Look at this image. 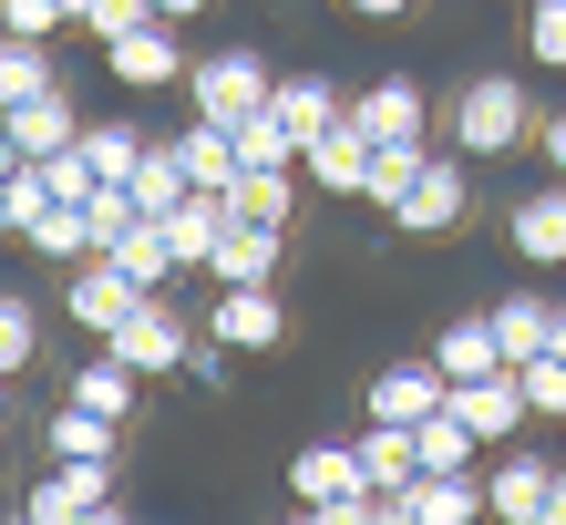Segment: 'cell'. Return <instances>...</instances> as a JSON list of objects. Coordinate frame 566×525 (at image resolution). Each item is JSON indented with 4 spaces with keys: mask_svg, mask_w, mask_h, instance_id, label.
Wrapping results in <instances>:
<instances>
[{
    "mask_svg": "<svg viewBox=\"0 0 566 525\" xmlns=\"http://www.w3.org/2000/svg\"><path fill=\"white\" fill-rule=\"evenodd\" d=\"M279 238H289V227H248V217H227V238H217V258H207V279H217V288L279 279Z\"/></svg>",
    "mask_w": 566,
    "mask_h": 525,
    "instance_id": "ac0fdd59",
    "label": "cell"
},
{
    "mask_svg": "<svg viewBox=\"0 0 566 525\" xmlns=\"http://www.w3.org/2000/svg\"><path fill=\"white\" fill-rule=\"evenodd\" d=\"M494 319V340H505V360H536L546 350V330H556V300H536V288H515L505 309H484Z\"/></svg>",
    "mask_w": 566,
    "mask_h": 525,
    "instance_id": "4316f807",
    "label": "cell"
},
{
    "mask_svg": "<svg viewBox=\"0 0 566 525\" xmlns=\"http://www.w3.org/2000/svg\"><path fill=\"white\" fill-rule=\"evenodd\" d=\"M546 155H556V176H566V114H556V124H546Z\"/></svg>",
    "mask_w": 566,
    "mask_h": 525,
    "instance_id": "74e56055",
    "label": "cell"
},
{
    "mask_svg": "<svg viewBox=\"0 0 566 525\" xmlns=\"http://www.w3.org/2000/svg\"><path fill=\"white\" fill-rule=\"evenodd\" d=\"M443 371L432 360H391V371H371V391H360V412L371 422H422V412H443Z\"/></svg>",
    "mask_w": 566,
    "mask_h": 525,
    "instance_id": "8fae6325",
    "label": "cell"
},
{
    "mask_svg": "<svg viewBox=\"0 0 566 525\" xmlns=\"http://www.w3.org/2000/svg\"><path fill=\"white\" fill-rule=\"evenodd\" d=\"M422 83L412 73H381L371 93H360V104H350V124H360V135H371V145H422Z\"/></svg>",
    "mask_w": 566,
    "mask_h": 525,
    "instance_id": "7c38bea8",
    "label": "cell"
},
{
    "mask_svg": "<svg viewBox=\"0 0 566 525\" xmlns=\"http://www.w3.org/2000/svg\"><path fill=\"white\" fill-rule=\"evenodd\" d=\"M0 135H11V155H62L83 135V114H73L62 83H42V93H21V104H0Z\"/></svg>",
    "mask_w": 566,
    "mask_h": 525,
    "instance_id": "9c48e42d",
    "label": "cell"
},
{
    "mask_svg": "<svg viewBox=\"0 0 566 525\" xmlns=\"http://www.w3.org/2000/svg\"><path fill=\"white\" fill-rule=\"evenodd\" d=\"M83 515H114V484L93 453H52V474L31 484V525H83Z\"/></svg>",
    "mask_w": 566,
    "mask_h": 525,
    "instance_id": "277c9868",
    "label": "cell"
},
{
    "mask_svg": "<svg viewBox=\"0 0 566 525\" xmlns=\"http://www.w3.org/2000/svg\"><path fill=\"white\" fill-rule=\"evenodd\" d=\"M289 495L298 505H340V495H371V484H360V453L350 443H298L289 453Z\"/></svg>",
    "mask_w": 566,
    "mask_h": 525,
    "instance_id": "5bb4252c",
    "label": "cell"
},
{
    "mask_svg": "<svg viewBox=\"0 0 566 525\" xmlns=\"http://www.w3.org/2000/svg\"><path fill=\"white\" fill-rule=\"evenodd\" d=\"M432 371L474 381V371H515V360H505V340H494V319H453V330L432 340Z\"/></svg>",
    "mask_w": 566,
    "mask_h": 525,
    "instance_id": "603a6c76",
    "label": "cell"
},
{
    "mask_svg": "<svg viewBox=\"0 0 566 525\" xmlns=\"http://www.w3.org/2000/svg\"><path fill=\"white\" fill-rule=\"evenodd\" d=\"M83 155H93V176H135L145 166V135H135V124H83Z\"/></svg>",
    "mask_w": 566,
    "mask_h": 525,
    "instance_id": "4dcf8cb0",
    "label": "cell"
},
{
    "mask_svg": "<svg viewBox=\"0 0 566 525\" xmlns=\"http://www.w3.org/2000/svg\"><path fill=\"white\" fill-rule=\"evenodd\" d=\"M135 360H124L114 340H93V360H83V371H73V402H93V412H114V422H135Z\"/></svg>",
    "mask_w": 566,
    "mask_h": 525,
    "instance_id": "7402d4cb",
    "label": "cell"
},
{
    "mask_svg": "<svg viewBox=\"0 0 566 525\" xmlns=\"http://www.w3.org/2000/svg\"><path fill=\"white\" fill-rule=\"evenodd\" d=\"M391 515L402 525H463V515H484V474L463 464V474H412L402 495H391Z\"/></svg>",
    "mask_w": 566,
    "mask_h": 525,
    "instance_id": "4fadbf2b",
    "label": "cell"
},
{
    "mask_svg": "<svg viewBox=\"0 0 566 525\" xmlns=\"http://www.w3.org/2000/svg\"><path fill=\"white\" fill-rule=\"evenodd\" d=\"M104 258H114V269L135 279V288H165V279H176V238H165V217H135Z\"/></svg>",
    "mask_w": 566,
    "mask_h": 525,
    "instance_id": "cb8c5ba5",
    "label": "cell"
},
{
    "mask_svg": "<svg viewBox=\"0 0 566 525\" xmlns=\"http://www.w3.org/2000/svg\"><path fill=\"white\" fill-rule=\"evenodd\" d=\"M0 31H21V42H52V31H73V21H62V0H0Z\"/></svg>",
    "mask_w": 566,
    "mask_h": 525,
    "instance_id": "836d02e7",
    "label": "cell"
},
{
    "mask_svg": "<svg viewBox=\"0 0 566 525\" xmlns=\"http://www.w3.org/2000/svg\"><path fill=\"white\" fill-rule=\"evenodd\" d=\"M104 62H114V83H124V93H165V83L186 73L176 21H135V31H114V42H104Z\"/></svg>",
    "mask_w": 566,
    "mask_h": 525,
    "instance_id": "ba28073f",
    "label": "cell"
},
{
    "mask_svg": "<svg viewBox=\"0 0 566 525\" xmlns=\"http://www.w3.org/2000/svg\"><path fill=\"white\" fill-rule=\"evenodd\" d=\"M31 340H42V319H31L21 300H0V360H11V371L31 360Z\"/></svg>",
    "mask_w": 566,
    "mask_h": 525,
    "instance_id": "e575fe53",
    "label": "cell"
},
{
    "mask_svg": "<svg viewBox=\"0 0 566 525\" xmlns=\"http://www.w3.org/2000/svg\"><path fill=\"white\" fill-rule=\"evenodd\" d=\"M505 238H515V258H536V269H556V258H566V176H556V186H536V196H515Z\"/></svg>",
    "mask_w": 566,
    "mask_h": 525,
    "instance_id": "e0dca14e",
    "label": "cell"
},
{
    "mask_svg": "<svg viewBox=\"0 0 566 525\" xmlns=\"http://www.w3.org/2000/svg\"><path fill=\"white\" fill-rule=\"evenodd\" d=\"M463 196H474V186H463V155H422L412 186L391 196L381 217L402 227V238H443V227H463Z\"/></svg>",
    "mask_w": 566,
    "mask_h": 525,
    "instance_id": "3957f363",
    "label": "cell"
},
{
    "mask_svg": "<svg viewBox=\"0 0 566 525\" xmlns=\"http://www.w3.org/2000/svg\"><path fill=\"white\" fill-rule=\"evenodd\" d=\"M135 300H145V288L124 279V269H114L104 248H93V258H73V279H62V309H73V319H83L93 340H114V330H124V309H135Z\"/></svg>",
    "mask_w": 566,
    "mask_h": 525,
    "instance_id": "8992f818",
    "label": "cell"
},
{
    "mask_svg": "<svg viewBox=\"0 0 566 525\" xmlns=\"http://www.w3.org/2000/svg\"><path fill=\"white\" fill-rule=\"evenodd\" d=\"M269 114L289 124V135H298V145H310V135H319V124H340L350 104H340V93H329V73H279V83H269Z\"/></svg>",
    "mask_w": 566,
    "mask_h": 525,
    "instance_id": "44dd1931",
    "label": "cell"
},
{
    "mask_svg": "<svg viewBox=\"0 0 566 525\" xmlns=\"http://www.w3.org/2000/svg\"><path fill=\"white\" fill-rule=\"evenodd\" d=\"M546 484H556V474L536 464V453H515V443H505V464L484 474V515H505V525H546Z\"/></svg>",
    "mask_w": 566,
    "mask_h": 525,
    "instance_id": "2e32d148",
    "label": "cell"
},
{
    "mask_svg": "<svg viewBox=\"0 0 566 525\" xmlns=\"http://www.w3.org/2000/svg\"><path fill=\"white\" fill-rule=\"evenodd\" d=\"M155 11H165V21H196V11H207V0H155Z\"/></svg>",
    "mask_w": 566,
    "mask_h": 525,
    "instance_id": "f35d334b",
    "label": "cell"
},
{
    "mask_svg": "<svg viewBox=\"0 0 566 525\" xmlns=\"http://www.w3.org/2000/svg\"><path fill=\"white\" fill-rule=\"evenodd\" d=\"M515 381H525V412H536V422H566V350L515 360Z\"/></svg>",
    "mask_w": 566,
    "mask_h": 525,
    "instance_id": "f1b7e54d",
    "label": "cell"
},
{
    "mask_svg": "<svg viewBox=\"0 0 566 525\" xmlns=\"http://www.w3.org/2000/svg\"><path fill=\"white\" fill-rule=\"evenodd\" d=\"M525 52L546 73H566V0H525Z\"/></svg>",
    "mask_w": 566,
    "mask_h": 525,
    "instance_id": "d6a6232c",
    "label": "cell"
},
{
    "mask_svg": "<svg viewBox=\"0 0 566 525\" xmlns=\"http://www.w3.org/2000/svg\"><path fill=\"white\" fill-rule=\"evenodd\" d=\"M124 186H135V207H145V217H176V196H186L196 176H186V155H176V145H145V166L124 176Z\"/></svg>",
    "mask_w": 566,
    "mask_h": 525,
    "instance_id": "83f0119b",
    "label": "cell"
},
{
    "mask_svg": "<svg viewBox=\"0 0 566 525\" xmlns=\"http://www.w3.org/2000/svg\"><path fill=\"white\" fill-rule=\"evenodd\" d=\"M238 166H298V135H289L279 114H248L238 124Z\"/></svg>",
    "mask_w": 566,
    "mask_h": 525,
    "instance_id": "1f68e13d",
    "label": "cell"
},
{
    "mask_svg": "<svg viewBox=\"0 0 566 525\" xmlns=\"http://www.w3.org/2000/svg\"><path fill=\"white\" fill-rule=\"evenodd\" d=\"M443 402H453V422H463L474 443H515L525 422H536V412H525V381H515V371H474V381H453Z\"/></svg>",
    "mask_w": 566,
    "mask_h": 525,
    "instance_id": "5b68a950",
    "label": "cell"
},
{
    "mask_svg": "<svg viewBox=\"0 0 566 525\" xmlns=\"http://www.w3.org/2000/svg\"><path fill=\"white\" fill-rule=\"evenodd\" d=\"M546 350H566V300H556V330H546Z\"/></svg>",
    "mask_w": 566,
    "mask_h": 525,
    "instance_id": "ab89813d",
    "label": "cell"
},
{
    "mask_svg": "<svg viewBox=\"0 0 566 525\" xmlns=\"http://www.w3.org/2000/svg\"><path fill=\"white\" fill-rule=\"evenodd\" d=\"M298 176H310L319 196H360V186H371V135H360L350 114H340V124H319V135L298 145Z\"/></svg>",
    "mask_w": 566,
    "mask_h": 525,
    "instance_id": "52a82bcc",
    "label": "cell"
},
{
    "mask_svg": "<svg viewBox=\"0 0 566 525\" xmlns=\"http://www.w3.org/2000/svg\"><path fill=\"white\" fill-rule=\"evenodd\" d=\"M114 350L135 360V371H176V360H186V319H176V300H165V288H145V300L124 309Z\"/></svg>",
    "mask_w": 566,
    "mask_h": 525,
    "instance_id": "30bf717a",
    "label": "cell"
},
{
    "mask_svg": "<svg viewBox=\"0 0 566 525\" xmlns=\"http://www.w3.org/2000/svg\"><path fill=\"white\" fill-rule=\"evenodd\" d=\"M350 453H360V484H371L381 505H391V495H402V484L422 474V453H412V422H371V433H360Z\"/></svg>",
    "mask_w": 566,
    "mask_h": 525,
    "instance_id": "d6986e66",
    "label": "cell"
},
{
    "mask_svg": "<svg viewBox=\"0 0 566 525\" xmlns=\"http://www.w3.org/2000/svg\"><path fill=\"white\" fill-rule=\"evenodd\" d=\"M217 340L227 350H279L289 340V309L269 300V279H248V288H227V300H217Z\"/></svg>",
    "mask_w": 566,
    "mask_h": 525,
    "instance_id": "9a60e30c",
    "label": "cell"
},
{
    "mask_svg": "<svg viewBox=\"0 0 566 525\" xmlns=\"http://www.w3.org/2000/svg\"><path fill=\"white\" fill-rule=\"evenodd\" d=\"M0 238H21V207H11V176H0Z\"/></svg>",
    "mask_w": 566,
    "mask_h": 525,
    "instance_id": "8d00e7d4",
    "label": "cell"
},
{
    "mask_svg": "<svg viewBox=\"0 0 566 525\" xmlns=\"http://www.w3.org/2000/svg\"><path fill=\"white\" fill-rule=\"evenodd\" d=\"M176 155H186V176H196V186H238V124L196 114L186 135H176Z\"/></svg>",
    "mask_w": 566,
    "mask_h": 525,
    "instance_id": "484cf974",
    "label": "cell"
},
{
    "mask_svg": "<svg viewBox=\"0 0 566 525\" xmlns=\"http://www.w3.org/2000/svg\"><path fill=\"white\" fill-rule=\"evenodd\" d=\"M11 381H21V371H11V360H0V412H11Z\"/></svg>",
    "mask_w": 566,
    "mask_h": 525,
    "instance_id": "60d3db41",
    "label": "cell"
},
{
    "mask_svg": "<svg viewBox=\"0 0 566 525\" xmlns=\"http://www.w3.org/2000/svg\"><path fill=\"white\" fill-rule=\"evenodd\" d=\"M269 62L258 52H207V62H186V104L196 114H217V124H248V114H269Z\"/></svg>",
    "mask_w": 566,
    "mask_h": 525,
    "instance_id": "7a4b0ae2",
    "label": "cell"
},
{
    "mask_svg": "<svg viewBox=\"0 0 566 525\" xmlns=\"http://www.w3.org/2000/svg\"><path fill=\"white\" fill-rule=\"evenodd\" d=\"M525 83L515 73H484V83H463V104H453V155H515L525 145Z\"/></svg>",
    "mask_w": 566,
    "mask_h": 525,
    "instance_id": "6da1fadb",
    "label": "cell"
},
{
    "mask_svg": "<svg viewBox=\"0 0 566 525\" xmlns=\"http://www.w3.org/2000/svg\"><path fill=\"white\" fill-rule=\"evenodd\" d=\"M21 238H31V258H52V269H73V258L104 248V238H93V207H83V196H52V207L21 227Z\"/></svg>",
    "mask_w": 566,
    "mask_h": 525,
    "instance_id": "ffe728a7",
    "label": "cell"
},
{
    "mask_svg": "<svg viewBox=\"0 0 566 525\" xmlns=\"http://www.w3.org/2000/svg\"><path fill=\"white\" fill-rule=\"evenodd\" d=\"M42 83H52V52L21 42V31H0V104H21V93H42Z\"/></svg>",
    "mask_w": 566,
    "mask_h": 525,
    "instance_id": "f546056e",
    "label": "cell"
},
{
    "mask_svg": "<svg viewBox=\"0 0 566 525\" xmlns=\"http://www.w3.org/2000/svg\"><path fill=\"white\" fill-rule=\"evenodd\" d=\"M298 166H238V186H227V207H238L248 227H289V207H298V186H289Z\"/></svg>",
    "mask_w": 566,
    "mask_h": 525,
    "instance_id": "d4e9b609",
    "label": "cell"
},
{
    "mask_svg": "<svg viewBox=\"0 0 566 525\" xmlns=\"http://www.w3.org/2000/svg\"><path fill=\"white\" fill-rule=\"evenodd\" d=\"M350 11H360V21H391V11H412V0H350Z\"/></svg>",
    "mask_w": 566,
    "mask_h": 525,
    "instance_id": "d590c367",
    "label": "cell"
}]
</instances>
